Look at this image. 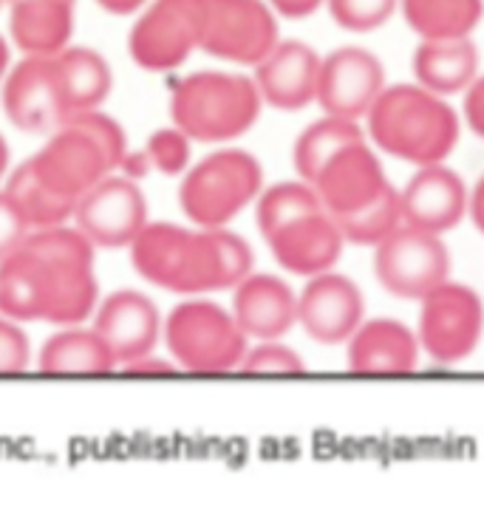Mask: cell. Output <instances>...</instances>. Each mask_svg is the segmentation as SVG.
Returning <instances> with one entry per match:
<instances>
[{"label": "cell", "instance_id": "4316f807", "mask_svg": "<svg viewBox=\"0 0 484 512\" xmlns=\"http://www.w3.org/2000/svg\"><path fill=\"white\" fill-rule=\"evenodd\" d=\"M400 15L419 40L473 37L484 17V0H400Z\"/></svg>", "mask_w": 484, "mask_h": 512}, {"label": "cell", "instance_id": "3957f363", "mask_svg": "<svg viewBox=\"0 0 484 512\" xmlns=\"http://www.w3.org/2000/svg\"><path fill=\"white\" fill-rule=\"evenodd\" d=\"M264 108L252 77L199 71L173 88V125L196 142H233L250 131Z\"/></svg>", "mask_w": 484, "mask_h": 512}, {"label": "cell", "instance_id": "5b68a950", "mask_svg": "<svg viewBox=\"0 0 484 512\" xmlns=\"http://www.w3.org/2000/svg\"><path fill=\"white\" fill-rule=\"evenodd\" d=\"M165 340L176 365L190 374H227L247 354V334L233 312L210 300H187L176 306L165 323Z\"/></svg>", "mask_w": 484, "mask_h": 512}, {"label": "cell", "instance_id": "2e32d148", "mask_svg": "<svg viewBox=\"0 0 484 512\" xmlns=\"http://www.w3.org/2000/svg\"><path fill=\"white\" fill-rule=\"evenodd\" d=\"M264 241L272 249V258L284 266L286 272L301 275V278H312V275L334 269L346 247L343 230L326 207L292 218Z\"/></svg>", "mask_w": 484, "mask_h": 512}, {"label": "cell", "instance_id": "9a60e30c", "mask_svg": "<svg viewBox=\"0 0 484 512\" xmlns=\"http://www.w3.org/2000/svg\"><path fill=\"white\" fill-rule=\"evenodd\" d=\"M400 201L405 224L445 235L465 221L470 187L448 162H434L414 170L405 187H400Z\"/></svg>", "mask_w": 484, "mask_h": 512}, {"label": "cell", "instance_id": "d6986e66", "mask_svg": "<svg viewBox=\"0 0 484 512\" xmlns=\"http://www.w3.org/2000/svg\"><path fill=\"white\" fill-rule=\"evenodd\" d=\"M320 57L301 40H278L275 49L255 66L261 100L278 111H301L318 100Z\"/></svg>", "mask_w": 484, "mask_h": 512}, {"label": "cell", "instance_id": "74e56055", "mask_svg": "<svg viewBox=\"0 0 484 512\" xmlns=\"http://www.w3.org/2000/svg\"><path fill=\"white\" fill-rule=\"evenodd\" d=\"M462 114H465V125L476 133L479 139H484V74L479 71V77L468 85L465 91V102H462Z\"/></svg>", "mask_w": 484, "mask_h": 512}, {"label": "cell", "instance_id": "7bdbcfd3", "mask_svg": "<svg viewBox=\"0 0 484 512\" xmlns=\"http://www.w3.org/2000/svg\"><path fill=\"white\" fill-rule=\"evenodd\" d=\"M6 165H9V145H6V139L0 136V176L6 173Z\"/></svg>", "mask_w": 484, "mask_h": 512}, {"label": "cell", "instance_id": "b9f144b4", "mask_svg": "<svg viewBox=\"0 0 484 512\" xmlns=\"http://www.w3.org/2000/svg\"><path fill=\"white\" fill-rule=\"evenodd\" d=\"M97 3L111 15H131L139 6H145V0H97Z\"/></svg>", "mask_w": 484, "mask_h": 512}, {"label": "cell", "instance_id": "30bf717a", "mask_svg": "<svg viewBox=\"0 0 484 512\" xmlns=\"http://www.w3.org/2000/svg\"><path fill=\"white\" fill-rule=\"evenodd\" d=\"M383 60L366 46H340L320 60L318 105L323 114L363 122L385 91Z\"/></svg>", "mask_w": 484, "mask_h": 512}, {"label": "cell", "instance_id": "ab89813d", "mask_svg": "<svg viewBox=\"0 0 484 512\" xmlns=\"http://www.w3.org/2000/svg\"><path fill=\"white\" fill-rule=\"evenodd\" d=\"M267 3L278 15L289 17V20H301V17L315 15L320 6H326V0H267Z\"/></svg>", "mask_w": 484, "mask_h": 512}, {"label": "cell", "instance_id": "44dd1931", "mask_svg": "<svg viewBox=\"0 0 484 512\" xmlns=\"http://www.w3.org/2000/svg\"><path fill=\"white\" fill-rule=\"evenodd\" d=\"M94 329L105 340V346L111 348L114 360L125 365L136 357L151 354L156 348L162 317L148 295L134 292V289H122V292H114L111 298H105L97 312Z\"/></svg>", "mask_w": 484, "mask_h": 512}, {"label": "cell", "instance_id": "ba28073f", "mask_svg": "<svg viewBox=\"0 0 484 512\" xmlns=\"http://www.w3.org/2000/svg\"><path fill=\"white\" fill-rule=\"evenodd\" d=\"M278 40V12L267 0H204L199 49L218 60L258 66Z\"/></svg>", "mask_w": 484, "mask_h": 512}, {"label": "cell", "instance_id": "d590c367", "mask_svg": "<svg viewBox=\"0 0 484 512\" xmlns=\"http://www.w3.org/2000/svg\"><path fill=\"white\" fill-rule=\"evenodd\" d=\"M29 337L17 320L0 314V377H15L29 368Z\"/></svg>", "mask_w": 484, "mask_h": 512}, {"label": "cell", "instance_id": "f546056e", "mask_svg": "<svg viewBox=\"0 0 484 512\" xmlns=\"http://www.w3.org/2000/svg\"><path fill=\"white\" fill-rule=\"evenodd\" d=\"M337 224H340V230H343L346 244L374 249L377 244H383L391 232L400 230L402 224H405V218H402L400 190L391 184L380 199H374L368 207L346 215V218H337Z\"/></svg>", "mask_w": 484, "mask_h": 512}, {"label": "cell", "instance_id": "e575fe53", "mask_svg": "<svg viewBox=\"0 0 484 512\" xmlns=\"http://www.w3.org/2000/svg\"><path fill=\"white\" fill-rule=\"evenodd\" d=\"M145 156L151 167H156L159 173L165 176H176L182 173L187 162H190V136L179 128H165V131H156L148 139V148Z\"/></svg>", "mask_w": 484, "mask_h": 512}, {"label": "cell", "instance_id": "52a82bcc", "mask_svg": "<svg viewBox=\"0 0 484 512\" xmlns=\"http://www.w3.org/2000/svg\"><path fill=\"white\" fill-rule=\"evenodd\" d=\"M374 278L388 295L422 300L436 286L451 281V249L442 235L402 224L374 247Z\"/></svg>", "mask_w": 484, "mask_h": 512}, {"label": "cell", "instance_id": "f6af8a7d", "mask_svg": "<svg viewBox=\"0 0 484 512\" xmlns=\"http://www.w3.org/2000/svg\"><path fill=\"white\" fill-rule=\"evenodd\" d=\"M6 3H9V0H6Z\"/></svg>", "mask_w": 484, "mask_h": 512}, {"label": "cell", "instance_id": "5bb4252c", "mask_svg": "<svg viewBox=\"0 0 484 512\" xmlns=\"http://www.w3.org/2000/svg\"><path fill=\"white\" fill-rule=\"evenodd\" d=\"M32 167L51 193L71 201L88 193L111 170L97 139L74 125H60L49 145L34 156Z\"/></svg>", "mask_w": 484, "mask_h": 512}, {"label": "cell", "instance_id": "8d00e7d4", "mask_svg": "<svg viewBox=\"0 0 484 512\" xmlns=\"http://www.w3.org/2000/svg\"><path fill=\"white\" fill-rule=\"evenodd\" d=\"M29 224L20 218L15 204L9 201L6 193H0V261L6 255H12L17 247H23V241L29 238Z\"/></svg>", "mask_w": 484, "mask_h": 512}, {"label": "cell", "instance_id": "4dcf8cb0", "mask_svg": "<svg viewBox=\"0 0 484 512\" xmlns=\"http://www.w3.org/2000/svg\"><path fill=\"white\" fill-rule=\"evenodd\" d=\"M323 201H320L318 190L309 182H278L261 190L258 196V210H255V218H258V230L267 238L278 227L289 224L292 218H298L303 213H312V210H320Z\"/></svg>", "mask_w": 484, "mask_h": 512}, {"label": "cell", "instance_id": "60d3db41", "mask_svg": "<svg viewBox=\"0 0 484 512\" xmlns=\"http://www.w3.org/2000/svg\"><path fill=\"white\" fill-rule=\"evenodd\" d=\"M468 215H470V221H473V227L484 235V176L470 187Z\"/></svg>", "mask_w": 484, "mask_h": 512}, {"label": "cell", "instance_id": "1f68e13d", "mask_svg": "<svg viewBox=\"0 0 484 512\" xmlns=\"http://www.w3.org/2000/svg\"><path fill=\"white\" fill-rule=\"evenodd\" d=\"M332 20L354 34H368L383 29L400 12V0H326Z\"/></svg>", "mask_w": 484, "mask_h": 512}, {"label": "cell", "instance_id": "d6a6232c", "mask_svg": "<svg viewBox=\"0 0 484 512\" xmlns=\"http://www.w3.org/2000/svg\"><path fill=\"white\" fill-rule=\"evenodd\" d=\"M238 371L250 377H301L306 374V363L281 340H258V346L247 348Z\"/></svg>", "mask_w": 484, "mask_h": 512}, {"label": "cell", "instance_id": "277c9868", "mask_svg": "<svg viewBox=\"0 0 484 512\" xmlns=\"http://www.w3.org/2000/svg\"><path fill=\"white\" fill-rule=\"evenodd\" d=\"M264 190V167L247 150L210 153L184 176L179 190L182 213L204 230L227 227Z\"/></svg>", "mask_w": 484, "mask_h": 512}, {"label": "cell", "instance_id": "8fae6325", "mask_svg": "<svg viewBox=\"0 0 484 512\" xmlns=\"http://www.w3.org/2000/svg\"><path fill=\"white\" fill-rule=\"evenodd\" d=\"M74 221L94 247H131L148 224V201L131 179L105 176L77 199Z\"/></svg>", "mask_w": 484, "mask_h": 512}, {"label": "cell", "instance_id": "836d02e7", "mask_svg": "<svg viewBox=\"0 0 484 512\" xmlns=\"http://www.w3.org/2000/svg\"><path fill=\"white\" fill-rule=\"evenodd\" d=\"M63 125H74V128H83L88 136L97 139V145L105 150L108 156V165L122 167L125 156H128V136L122 131L117 119H111L108 114H102L100 108H91V111H77V114H68L63 119Z\"/></svg>", "mask_w": 484, "mask_h": 512}, {"label": "cell", "instance_id": "e0dca14e", "mask_svg": "<svg viewBox=\"0 0 484 512\" xmlns=\"http://www.w3.org/2000/svg\"><path fill=\"white\" fill-rule=\"evenodd\" d=\"M422 357L417 329L397 317L363 320L346 340V363L360 377H408Z\"/></svg>", "mask_w": 484, "mask_h": 512}, {"label": "cell", "instance_id": "cb8c5ba5", "mask_svg": "<svg viewBox=\"0 0 484 512\" xmlns=\"http://www.w3.org/2000/svg\"><path fill=\"white\" fill-rule=\"evenodd\" d=\"M9 29L17 49L32 57H54L74 32V0H9Z\"/></svg>", "mask_w": 484, "mask_h": 512}, {"label": "cell", "instance_id": "83f0119b", "mask_svg": "<svg viewBox=\"0 0 484 512\" xmlns=\"http://www.w3.org/2000/svg\"><path fill=\"white\" fill-rule=\"evenodd\" d=\"M366 139V131L357 119H343V116L326 114L318 122H312L306 131L295 139L292 150V162L298 170V179L303 182H315L323 165L332 159L340 148H346L351 142Z\"/></svg>", "mask_w": 484, "mask_h": 512}, {"label": "cell", "instance_id": "603a6c76", "mask_svg": "<svg viewBox=\"0 0 484 512\" xmlns=\"http://www.w3.org/2000/svg\"><path fill=\"white\" fill-rule=\"evenodd\" d=\"M414 83L434 91L439 97L465 94L479 77V49L473 37L453 40H419L411 54Z\"/></svg>", "mask_w": 484, "mask_h": 512}, {"label": "cell", "instance_id": "8992f818", "mask_svg": "<svg viewBox=\"0 0 484 512\" xmlns=\"http://www.w3.org/2000/svg\"><path fill=\"white\" fill-rule=\"evenodd\" d=\"M417 337L422 354L439 365H459L473 357L484 337L482 295L459 281H445L419 300Z\"/></svg>", "mask_w": 484, "mask_h": 512}, {"label": "cell", "instance_id": "ac0fdd59", "mask_svg": "<svg viewBox=\"0 0 484 512\" xmlns=\"http://www.w3.org/2000/svg\"><path fill=\"white\" fill-rule=\"evenodd\" d=\"M3 111L20 131L43 133L63 125L66 108L57 88L54 60L26 54L3 83Z\"/></svg>", "mask_w": 484, "mask_h": 512}, {"label": "cell", "instance_id": "7402d4cb", "mask_svg": "<svg viewBox=\"0 0 484 512\" xmlns=\"http://www.w3.org/2000/svg\"><path fill=\"white\" fill-rule=\"evenodd\" d=\"M57 269L26 244L0 261V314L12 320H49Z\"/></svg>", "mask_w": 484, "mask_h": 512}, {"label": "cell", "instance_id": "f35d334b", "mask_svg": "<svg viewBox=\"0 0 484 512\" xmlns=\"http://www.w3.org/2000/svg\"><path fill=\"white\" fill-rule=\"evenodd\" d=\"M122 368H125L122 374H128V377H176V374H179L176 365L167 363V360H156L151 354L136 357V360L125 363Z\"/></svg>", "mask_w": 484, "mask_h": 512}, {"label": "cell", "instance_id": "ee69618b", "mask_svg": "<svg viewBox=\"0 0 484 512\" xmlns=\"http://www.w3.org/2000/svg\"><path fill=\"white\" fill-rule=\"evenodd\" d=\"M6 66H9V49H6V40L0 37V77H3Z\"/></svg>", "mask_w": 484, "mask_h": 512}, {"label": "cell", "instance_id": "9c48e42d", "mask_svg": "<svg viewBox=\"0 0 484 512\" xmlns=\"http://www.w3.org/2000/svg\"><path fill=\"white\" fill-rule=\"evenodd\" d=\"M204 0H153L134 23L128 51L145 71L179 68L201 46Z\"/></svg>", "mask_w": 484, "mask_h": 512}, {"label": "cell", "instance_id": "7c38bea8", "mask_svg": "<svg viewBox=\"0 0 484 512\" xmlns=\"http://www.w3.org/2000/svg\"><path fill=\"white\" fill-rule=\"evenodd\" d=\"M366 320V298L357 281L343 272L306 278L298 295V326L320 346H343Z\"/></svg>", "mask_w": 484, "mask_h": 512}, {"label": "cell", "instance_id": "f1b7e54d", "mask_svg": "<svg viewBox=\"0 0 484 512\" xmlns=\"http://www.w3.org/2000/svg\"><path fill=\"white\" fill-rule=\"evenodd\" d=\"M3 193L15 204V210L29 224V230L66 224L68 218L74 215V204H77V201L51 193L49 187L37 179L32 162L17 167Z\"/></svg>", "mask_w": 484, "mask_h": 512}, {"label": "cell", "instance_id": "ffe728a7", "mask_svg": "<svg viewBox=\"0 0 484 512\" xmlns=\"http://www.w3.org/2000/svg\"><path fill=\"white\" fill-rule=\"evenodd\" d=\"M233 317L247 337L281 340L298 326V295L278 275L250 272L235 286Z\"/></svg>", "mask_w": 484, "mask_h": 512}, {"label": "cell", "instance_id": "484cf974", "mask_svg": "<svg viewBox=\"0 0 484 512\" xmlns=\"http://www.w3.org/2000/svg\"><path fill=\"white\" fill-rule=\"evenodd\" d=\"M114 365L117 360L97 329L60 331L40 351V371L46 377H105Z\"/></svg>", "mask_w": 484, "mask_h": 512}, {"label": "cell", "instance_id": "bcb514c9", "mask_svg": "<svg viewBox=\"0 0 484 512\" xmlns=\"http://www.w3.org/2000/svg\"><path fill=\"white\" fill-rule=\"evenodd\" d=\"M0 3H3V0H0Z\"/></svg>", "mask_w": 484, "mask_h": 512}, {"label": "cell", "instance_id": "4fadbf2b", "mask_svg": "<svg viewBox=\"0 0 484 512\" xmlns=\"http://www.w3.org/2000/svg\"><path fill=\"white\" fill-rule=\"evenodd\" d=\"M312 187L318 190L323 207L334 218H346V215L368 207L374 199H380L391 187V182L385 176L380 153L377 148H371L366 136L360 142H351L346 148L337 150L323 165Z\"/></svg>", "mask_w": 484, "mask_h": 512}, {"label": "cell", "instance_id": "d4e9b609", "mask_svg": "<svg viewBox=\"0 0 484 512\" xmlns=\"http://www.w3.org/2000/svg\"><path fill=\"white\" fill-rule=\"evenodd\" d=\"M51 60H54L57 88H60V97H63L66 116L100 108L102 102L108 100L111 85H114V74H111V66H108V60L102 57L100 51L83 49V46L68 49L66 46Z\"/></svg>", "mask_w": 484, "mask_h": 512}, {"label": "cell", "instance_id": "7a4b0ae2", "mask_svg": "<svg viewBox=\"0 0 484 512\" xmlns=\"http://www.w3.org/2000/svg\"><path fill=\"white\" fill-rule=\"evenodd\" d=\"M363 122L374 148L414 167L448 162L462 136V116L448 97L419 83L385 85Z\"/></svg>", "mask_w": 484, "mask_h": 512}, {"label": "cell", "instance_id": "6da1fadb", "mask_svg": "<svg viewBox=\"0 0 484 512\" xmlns=\"http://www.w3.org/2000/svg\"><path fill=\"white\" fill-rule=\"evenodd\" d=\"M131 264L167 292L199 295L235 289L252 272V249L224 227L193 232L176 224H145L131 241Z\"/></svg>", "mask_w": 484, "mask_h": 512}]
</instances>
